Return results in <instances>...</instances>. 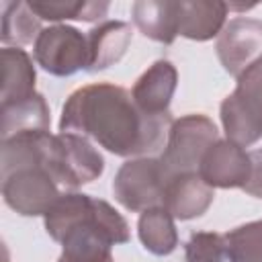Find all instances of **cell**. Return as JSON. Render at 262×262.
<instances>
[{"mask_svg":"<svg viewBox=\"0 0 262 262\" xmlns=\"http://www.w3.org/2000/svg\"><path fill=\"white\" fill-rule=\"evenodd\" d=\"M172 115L143 113L131 92L111 82L76 88L61 106L59 131L94 139L121 158H143L166 145Z\"/></svg>","mask_w":262,"mask_h":262,"instance_id":"obj_1","label":"cell"},{"mask_svg":"<svg viewBox=\"0 0 262 262\" xmlns=\"http://www.w3.org/2000/svg\"><path fill=\"white\" fill-rule=\"evenodd\" d=\"M47 235L61 244L72 233H92L111 248L131 239L127 219L106 201L84 192H63L43 215Z\"/></svg>","mask_w":262,"mask_h":262,"instance_id":"obj_2","label":"cell"},{"mask_svg":"<svg viewBox=\"0 0 262 262\" xmlns=\"http://www.w3.org/2000/svg\"><path fill=\"white\" fill-rule=\"evenodd\" d=\"M219 106L225 139L239 147H250L262 139V57L239 78Z\"/></svg>","mask_w":262,"mask_h":262,"instance_id":"obj_3","label":"cell"},{"mask_svg":"<svg viewBox=\"0 0 262 262\" xmlns=\"http://www.w3.org/2000/svg\"><path fill=\"white\" fill-rule=\"evenodd\" d=\"M45 168L57 184L76 190L102 176L104 158L86 137L59 131L47 135Z\"/></svg>","mask_w":262,"mask_h":262,"instance_id":"obj_4","label":"cell"},{"mask_svg":"<svg viewBox=\"0 0 262 262\" xmlns=\"http://www.w3.org/2000/svg\"><path fill=\"white\" fill-rule=\"evenodd\" d=\"M219 139L217 125L201 113H188L180 119H174L170 125L160 164L166 178L184 172H196L203 154L209 145Z\"/></svg>","mask_w":262,"mask_h":262,"instance_id":"obj_5","label":"cell"},{"mask_svg":"<svg viewBox=\"0 0 262 262\" xmlns=\"http://www.w3.org/2000/svg\"><path fill=\"white\" fill-rule=\"evenodd\" d=\"M166 182L168 178L160 158H133L117 170L113 178V194L127 211L143 213L151 207H164Z\"/></svg>","mask_w":262,"mask_h":262,"instance_id":"obj_6","label":"cell"},{"mask_svg":"<svg viewBox=\"0 0 262 262\" xmlns=\"http://www.w3.org/2000/svg\"><path fill=\"white\" fill-rule=\"evenodd\" d=\"M33 57L43 72L68 78L80 70H88V39L72 25H49L35 39Z\"/></svg>","mask_w":262,"mask_h":262,"instance_id":"obj_7","label":"cell"},{"mask_svg":"<svg viewBox=\"0 0 262 262\" xmlns=\"http://www.w3.org/2000/svg\"><path fill=\"white\" fill-rule=\"evenodd\" d=\"M57 182L43 164H27L2 176L4 203L23 217H39L59 196Z\"/></svg>","mask_w":262,"mask_h":262,"instance_id":"obj_8","label":"cell"},{"mask_svg":"<svg viewBox=\"0 0 262 262\" xmlns=\"http://www.w3.org/2000/svg\"><path fill=\"white\" fill-rule=\"evenodd\" d=\"M215 51L223 70L229 76L239 78L262 57V20L250 16L231 18L219 33Z\"/></svg>","mask_w":262,"mask_h":262,"instance_id":"obj_9","label":"cell"},{"mask_svg":"<svg viewBox=\"0 0 262 262\" xmlns=\"http://www.w3.org/2000/svg\"><path fill=\"white\" fill-rule=\"evenodd\" d=\"M196 172L213 188H244L252 174V158L237 143L217 139L203 154Z\"/></svg>","mask_w":262,"mask_h":262,"instance_id":"obj_10","label":"cell"},{"mask_svg":"<svg viewBox=\"0 0 262 262\" xmlns=\"http://www.w3.org/2000/svg\"><path fill=\"white\" fill-rule=\"evenodd\" d=\"M215 188L199 172H184L168 178L164 188V209L178 221H188L207 213L213 205Z\"/></svg>","mask_w":262,"mask_h":262,"instance_id":"obj_11","label":"cell"},{"mask_svg":"<svg viewBox=\"0 0 262 262\" xmlns=\"http://www.w3.org/2000/svg\"><path fill=\"white\" fill-rule=\"evenodd\" d=\"M178 86V72L172 61H154L133 84L131 96L135 104L147 115H168L170 102Z\"/></svg>","mask_w":262,"mask_h":262,"instance_id":"obj_12","label":"cell"},{"mask_svg":"<svg viewBox=\"0 0 262 262\" xmlns=\"http://www.w3.org/2000/svg\"><path fill=\"white\" fill-rule=\"evenodd\" d=\"M227 12L229 4L221 0H178V35L190 41L219 37Z\"/></svg>","mask_w":262,"mask_h":262,"instance_id":"obj_13","label":"cell"},{"mask_svg":"<svg viewBox=\"0 0 262 262\" xmlns=\"http://www.w3.org/2000/svg\"><path fill=\"white\" fill-rule=\"evenodd\" d=\"M88 39V70L90 74H96L100 70H106L121 61V57L127 53L133 31L131 25L125 20H102L100 25L92 27L86 33Z\"/></svg>","mask_w":262,"mask_h":262,"instance_id":"obj_14","label":"cell"},{"mask_svg":"<svg viewBox=\"0 0 262 262\" xmlns=\"http://www.w3.org/2000/svg\"><path fill=\"white\" fill-rule=\"evenodd\" d=\"M2 129L0 139H8L23 133H49L51 115L47 100L41 92L27 96L23 100H12L0 104Z\"/></svg>","mask_w":262,"mask_h":262,"instance_id":"obj_15","label":"cell"},{"mask_svg":"<svg viewBox=\"0 0 262 262\" xmlns=\"http://www.w3.org/2000/svg\"><path fill=\"white\" fill-rule=\"evenodd\" d=\"M131 18L151 41L172 45L178 37V0H137L131 4Z\"/></svg>","mask_w":262,"mask_h":262,"instance_id":"obj_16","label":"cell"},{"mask_svg":"<svg viewBox=\"0 0 262 262\" xmlns=\"http://www.w3.org/2000/svg\"><path fill=\"white\" fill-rule=\"evenodd\" d=\"M0 63H2V104L12 100H23L27 96H33L37 72L33 66L31 55L20 47H2L0 51Z\"/></svg>","mask_w":262,"mask_h":262,"instance_id":"obj_17","label":"cell"},{"mask_svg":"<svg viewBox=\"0 0 262 262\" xmlns=\"http://www.w3.org/2000/svg\"><path fill=\"white\" fill-rule=\"evenodd\" d=\"M137 235L141 246L154 256H168L178 246L174 217L164 207H151L139 215Z\"/></svg>","mask_w":262,"mask_h":262,"instance_id":"obj_18","label":"cell"},{"mask_svg":"<svg viewBox=\"0 0 262 262\" xmlns=\"http://www.w3.org/2000/svg\"><path fill=\"white\" fill-rule=\"evenodd\" d=\"M41 33V18L33 12L29 2H4L0 41L4 47H23L35 43Z\"/></svg>","mask_w":262,"mask_h":262,"instance_id":"obj_19","label":"cell"},{"mask_svg":"<svg viewBox=\"0 0 262 262\" xmlns=\"http://www.w3.org/2000/svg\"><path fill=\"white\" fill-rule=\"evenodd\" d=\"M29 4L41 20L55 25H61V20L94 23L106 16L111 6L106 0H33Z\"/></svg>","mask_w":262,"mask_h":262,"instance_id":"obj_20","label":"cell"},{"mask_svg":"<svg viewBox=\"0 0 262 262\" xmlns=\"http://www.w3.org/2000/svg\"><path fill=\"white\" fill-rule=\"evenodd\" d=\"M223 239L229 262H262V219L229 229Z\"/></svg>","mask_w":262,"mask_h":262,"instance_id":"obj_21","label":"cell"},{"mask_svg":"<svg viewBox=\"0 0 262 262\" xmlns=\"http://www.w3.org/2000/svg\"><path fill=\"white\" fill-rule=\"evenodd\" d=\"M57 262H115L111 246L92 233H72L61 242Z\"/></svg>","mask_w":262,"mask_h":262,"instance_id":"obj_22","label":"cell"},{"mask_svg":"<svg viewBox=\"0 0 262 262\" xmlns=\"http://www.w3.org/2000/svg\"><path fill=\"white\" fill-rule=\"evenodd\" d=\"M186 262H223L225 239L223 233L215 231H192L184 244Z\"/></svg>","mask_w":262,"mask_h":262,"instance_id":"obj_23","label":"cell"},{"mask_svg":"<svg viewBox=\"0 0 262 262\" xmlns=\"http://www.w3.org/2000/svg\"><path fill=\"white\" fill-rule=\"evenodd\" d=\"M250 158H252V174L242 190L254 199H262V147L252 149Z\"/></svg>","mask_w":262,"mask_h":262,"instance_id":"obj_24","label":"cell"}]
</instances>
